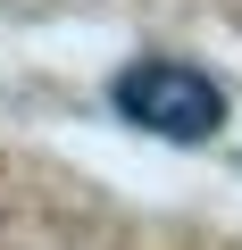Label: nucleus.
I'll list each match as a JSON object with an SVG mask.
<instances>
[{
  "instance_id": "obj_1",
  "label": "nucleus",
  "mask_w": 242,
  "mask_h": 250,
  "mask_svg": "<svg viewBox=\"0 0 242 250\" xmlns=\"http://www.w3.org/2000/svg\"><path fill=\"white\" fill-rule=\"evenodd\" d=\"M109 108L134 125V134L167 142V150H209L234 117V92L200 67V59H167V50H142L109 75Z\"/></svg>"
}]
</instances>
